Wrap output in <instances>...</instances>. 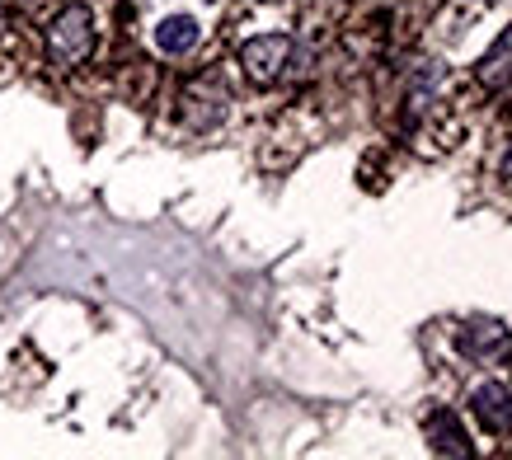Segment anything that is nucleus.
<instances>
[{"instance_id":"obj_1","label":"nucleus","mask_w":512,"mask_h":460,"mask_svg":"<svg viewBox=\"0 0 512 460\" xmlns=\"http://www.w3.org/2000/svg\"><path fill=\"white\" fill-rule=\"evenodd\" d=\"M90 52H94L90 5H66V10H57V19L47 24V57H52V66H62V71L85 66Z\"/></svg>"},{"instance_id":"obj_2","label":"nucleus","mask_w":512,"mask_h":460,"mask_svg":"<svg viewBox=\"0 0 512 460\" xmlns=\"http://www.w3.org/2000/svg\"><path fill=\"white\" fill-rule=\"evenodd\" d=\"M292 52L296 43L287 33H259V38H249L240 47V66H245V76L254 85H278L287 76V66H292Z\"/></svg>"},{"instance_id":"obj_3","label":"nucleus","mask_w":512,"mask_h":460,"mask_svg":"<svg viewBox=\"0 0 512 460\" xmlns=\"http://www.w3.org/2000/svg\"><path fill=\"white\" fill-rule=\"evenodd\" d=\"M470 414L480 418L484 432L508 437L512 432V385L508 381H484L470 390Z\"/></svg>"},{"instance_id":"obj_4","label":"nucleus","mask_w":512,"mask_h":460,"mask_svg":"<svg viewBox=\"0 0 512 460\" xmlns=\"http://www.w3.org/2000/svg\"><path fill=\"white\" fill-rule=\"evenodd\" d=\"M456 343H461V353L475 357V362H498V357L508 353V329L498 320H470V324H461Z\"/></svg>"},{"instance_id":"obj_5","label":"nucleus","mask_w":512,"mask_h":460,"mask_svg":"<svg viewBox=\"0 0 512 460\" xmlns=\"http://www.w3.org/2000/svg\"><path fill=\"white\" fill-rule=\"evenodd\" d=\"M508 80H512V29L508 33H498L494 47L480 57V66H475V85L480 90H508Z\"/></svg>"},{"instance_id":"obj_6","label":"nucleus","mask_w":512,"mask_h":460,"mask_svg":"<svg viewBox=\"0 0 512 460\" xmlns=\"http://www.w3.org/2000/svg\"><path fill=\"white\" fill-rule=\"evenodd\" d=\"M184 118H188V127H217L221 118H226V104H231V99H226V90H217V85H207V80H202V85H193V90L184 94Z\"/></svg>"},{"instance_id":"obj_7","label":"nucleus","mask_w":512,"mask_h":460,"mask_svg":"<svg viewBox=\"0 0 512 460\" xmlns=\"http://www.w3.org/2000/svg\"><path fill=\"white\" fill-rule=\"evenodd\" d=\"M428 442H433V451H442V456H470V437L451 409H433V414H428Z\"/></svg>"},{"instance_id":"obj_8","label":"nucleus","mask_w":512,"mask_h":460,"mask_svg":"<svg viewBox=\"0 0 512 460\" xmlns=\"http://www.w3.org/2000/svg\"><path fill=\"white\" fill-rule=\"evenodd\" d=\"M202 38L198 29V19L193 15H170V19H160L156 24V47L165 52V57H184V52H193Z\"/></svg>"},{"instance_id":"obj_9","label":"nucleus","mask_w":512,"mask_h":460,"mask_svg":"<svg viewBox=\"0 0 512 460\" xmlns=\"http://www.w3.org/2000/svg\"><path fill=\"white\" fill-rule=\"evenodd\" d=\"M503 179L512 184V141H508V151H503Z\"/></svg>"},{"instance_id":"obj_10","label":"nucleus","mask_w":512,"mask_h":460,"mask_svg":"<svg viewBox=\"0 0 512 460\" xmlns=\"http://www.w3.org/2000/svg\"><path fill=\"white\" fill-rule=\"evenodd\" d=\"M0 29H5V15H0Z\"/></svg>"}]
</instances>
